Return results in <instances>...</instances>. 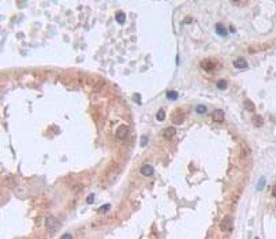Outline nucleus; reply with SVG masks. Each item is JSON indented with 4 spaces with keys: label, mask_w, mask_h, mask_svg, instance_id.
Masks as SVG:
<instances>
[{
    "label": "nucleus",
    "mask_w": 276,
    "mask_h": 239,
    "mask_svg": "<svg viewBox=\"0 0 276 239\" xmlns=\"http://www.w3.org/2000/svg\"><path fill=\"white\" fill-rule=\"evenodd\" d=\"M178 97V93L175 92V90H168L167 92V98H170V100H176Z\"/></svg>",
    "instance_id": "ddd939ff"
},
{
    "label": "nucleus",
    "mask_w": 276,
    "mask_h": 239,
    "mask_svg": "<svg viewBox=\"0 0 276 239\" xmlns=\"http://www.w3.org/2000/svg\"><path fill=\"white\" fill-rule=\"evenodd\" d=\"M172 122L175 123V125H181L182 122H183V115H179V116H176V115H174V119H172Z\"/></svg>",
    "instance_id": "2eb2a0df"
},
{
    "label": "nucleus",
    "mask_w": 276,
    "mask_h": 239,
    "mask_svg": "<svg viewBox=\"0 0 276 239\" xmlns=\"http://www.w3.org/2000/svg\"><path fill=\"white\" fill-rule=\"evenodd\" d=\"M212 118L215 122H223L224 119V112L223 109H215L212 112Z\"/></svg>",
    "instance_id": "20e7f679"
},
{
    "label": "nucleus",
    "mask_w": 276,
    "mask_h": 239,
    "mask_svg": "<svg viewBox=\"0 0 276 239\" xmlns=\"http://www.w3.org/2000/svg\"><path fill=\"white\" fill-rule=\"evenodd\" d=\"M243 105H245V108H246L248 111H253V109L256 108V105L253 104V101H250V100H245V104H243Z\"/></svg>",
    "instance_id": "f8f14e48"
},
{
    "label": "nucleus",
    "mask_w": 276,
    "mask_h": 239,
    "mask_svg": "<svg viewBox=\"0 0 276 239\" xmlns=\"http://www.w3.org/2000/svg\"><path fill=\"white\" fill-rule=\"evenodd\" d=\"M220 228H222V231L230 232L232 230V220H231V217H224L223 220L220 221Z\"/></svg>",
    "instance_id": "f257e3e1"
},
{
    "label": "nucleus",
    "mask_w": 276,
    "mask_h": 239,
    "mask_svg": "<svg viewBox=\"0 0 276 239\" xmlns=\"http://www.w3.org/2000/svg\"><path fill=\"white\" fill-rule=\"evenodd\" d=\"M272 196H273V197H275V198H276V186H275V187H273V190H272Z\"/></svg>",
    "instance_id": "b1692460"
},
{
    "label": "nucleus",
    "mask_w": 276,
    "mask_h": 239,
    "mask_svg": "<svg viewBox=\"0 0 276 239\" xmlns=\"http://www.w3.org/2000/svg\"><path fill=\"white\" fill-rule=\"evenodd\" d=\"M217 88L222 89V90L226 89L227 88V81H224V79H219V81H217Z\"/></svg>",
    "instance_id": "dca6fc26"
},
{
    "label": "nucleus",
    "mask_w": 276,
    "mask_h": 239,
    "mask_svg": "<svg viewBox=\"0 0 276 239\" xmlns=\"http://www.w3.org/2000/svg\"><path fill=\"white\" fill-rule=\"evenodd\" d=\"M141 174L144 175V176H152V175L155 174V169H153L152 165L145 164L141 167Z\"/></svg>",
    "instance_id": "7ed1b4c3"
},
{
    "label": "nucleus",
    "mask_w": 276,
    "mask_h": 239,
    "mask_svg": "<svg viewBox=\"0 0 276 239\" xmlns=\"http://www.w3.org/2000/svg\"><path fill=\"white\" fill-rule=\"evenodd\" d=\"M253 119H254V120H253V122H254V125L257 126V127H261L262 123H264V120H262L261 116H259V115H257V116H254Z\"/></svg>",
    "instance_id": "4468645a"
},
{
    "label": "nucleus",
    "mask_w": 276,
    "mask_h": 239,
    "mask_svg": "<svg viewBox=\"0 0 276 239\" xmlns=\"http://www.w3.org/2000/svg\"><path fill=\"white\" fill-rule=\"evenodd\" d=\"M156 118H157V120H159V122H163L164 119H166V111H164V109H159V111H157Z\"/></svg>",
    "instance_id": "9b49d317"
},
{
    "label": "nucleus",
    "mask_w": 276,
    "mask_h": 239,
    "mask_svg": "<svg viewBox=\"0 0 276 239\" xmlns=\"http://www.w3.org/2000/svg\"><path fill=\"white\" fill-rule=\"evenodd\" d=\"M262 183H264V179H261V180H260V185H259V189H260V190H261V189H262V186H264Z\"/></svg>",
    "instance_id": "5701e85b"
},
{
    "label": "nucleus",
    "mask_w": 276,
    "mask_h": 239,
    "mask_svg": "<svg viewBox=\"0 0 276 239\" xmlns=\"http://www.w3.org/2000/svg\"><path fill=\"white\" fill-rule=\"evenodd\" d=\"M127 133H129V127H127V126H121V127L116 130V137L119 139H123L124 137L127 135Z\"/></svg>",
    "instance_id": "39448f33"
},
{
    "label": "nucleus",
    "mask_w": 276,
    "mask_h": 239,
    "mask_svg": "<svg viewBox=\"0 0 276 239\" xmlns=\"http://www.w3.org/2000/svg\"><path fill=\"white\" fill-rule=\"evenodd\" d=\"M175 134H176V130H175V127H167L166 130H164V138L166 139H171L175 137Z\"/></svg>",
    "instance_id": "423d86ee"
},
{
    "label": "nucleus",
    "mask_w": 276,
    "mask_h": 239,
    "mask_svg": "<svg viewBox=\"0 0 276 239\" xmlns=\"http://www.w3.org/2000/svg\"><path fill=\"white\" fill-rule=\"evenodd\" d=\"M256 239H259V238H256Z\"/></svg>",
    "instance_id": "393cba45"
},
{
    "label": "nucleus",
    "mask_w": 276,
    "mask_h": 239,
    "mask_svg": "<svg viewBox=\"0 0 276 239\" xmlns=\"http://www.w3.org/2000/svg\"><path fill=\"white\" fill-rule=\"evenodd\" d=\"M201 67L204 70H206V71H211V70H213L216 67V64H215V62H212V60H204L201 63Z\"/></svg>",
    "instance_id": "0eeeda50"
},
{
    "label": "nucleus",
    "mask_w": 276,
    "mask_h": 239,
    "mask_svg": "<svg viewBox=\"0 0 276 239\" xmlns=\"http://www.w3.org/2000/svg\"><path fill=\"white\" fill-rule=\"evenodd\" d=\"M216 32H217L219 36H227V30L222 23H217V25H216Z\"/></svg>",
    "instance_id": "9d476101"
},
{
    "label": "nucleus",
    "mask_w": 276,
    "mask_h": 239,
    "mask_svg": "<svg viewBox=\"0 0 276 239\" xmlns=\"http://www.w3.org/2000/svg\"><path fill=\"white\" fill-rule=\"evenodd\" d=\"M60 239H73V236H71L70 234H64V235H62Z\"/></svg>",
    "instance_id": "aec40b11"
},
{
    "label": "nucleus",
    "mask_w": 276,
    "mask_h": 239,
    "mask_svg": "<svg viewBox=\"0 0 276 239\" xmlns=\"http://www.w3.org/2000/svg\"><path fill=\"white\" fill-rule=\"evenodd\" d=\"M115 19L118 21V23H124V21H126V14H124L123 11H118L116 15H115Z\"/></svg>",
    "instance_id": "1a4fd4ad"
},
{
    "label": "nucleus",
    "mask_w": 276,
    "mask_h": 239,
    "mask_svg": "<svg viewBox=\"0 0 276 239\" xmlns=\"http://www.w3.org/2000/svg\"><path fill=\"white\" fill-rule=\"evenodd\" d=\"M134 101H137L138 104H141V98H139V94H134Z\"/></svg>",
    "instance_id": "412c9836"
},
{
    "label": "nucleus",
    "mask_w": 276,
    "mask_h": 239,
    "mask_svg": "<svg viewBox=\"0 0 276 239\" xmlns=\"http://www.w3.org/2000/svg\"><path fill=\"white\" fill-rule=\"evenodd\" d=\"M45 225H46V228H49L51 231L56 230V227H57V220H56V217H53V216H49V217H46Z\"/></svg>",
    "instance_id": "f03ea898"
},
{
    "label": "nucleus",
    "mask_w": 276,
    "mask_h": 239,
    "mask_svg": "<svg viewBox=\"0 0 276 239\" xmlns=\"http://www.w3.org/2000/svg\"><path fill=\"white\" fill-rule=\"evenodd\" d=\"M195 111H197V114H205V112H206V107H205V105H197Z\"/></svg>",
    "instance_id": "f3484780"
},
{
    "label": "nucleus",
    "mask_w": 276,
    "mask_h": 239,
    "mask_svg": "<svg viewBox=\"0 0 276 239\" xmlns=\"http://www.w3.org/2000/svg\"><path fill=\"white\" fill-rule=\"evenodd\" d=\"M234 66L237 68H246L248 67V63H246V60H245L243 57H238L237 60L234 62Z\"/></svg>",
    "instance_id": "6e6552de"
},
{
    "label": "nucleus",
    "mask_w": 276,
    "mask_h": 239,
    "mask_svg": "<svg viewBox=\"0 0 276 239\" xmlns=\"http://www.w3.org/2000/svg\"><path fill=\"white\" fill-rule=\"evenodd\" d=\"M108 209H110V205H108V204H107V205H104V209H103V208H101V209H99V212H103V211H108Z\"/></svg>",
    "instance_id": "4be33fe9"
},
{
    "label": "nucleus",
    "mask_w": 276,
    "mask_h": 239,
    "mask_svg": "<svg viewBox=\"0 0 276 239\" xmlns=\"http://www.w3.org/2000/svg\"><path fill=\"white\" fill-rule=\"evenodd\" d=\"M232 4H235V6H245L246 1H232Z\"/></svg>",
    "instance_id": "6ab92c4d"
},
{
    "label": "nucleus",
    "mask_w": 276,
    "mask_h": 239,
    "mask_svg": "<svg viewBox=\"0 0 276 239\" xmlns=\"http://www.w3.org/2000/svg\"><path fill=\"white\" fill-rule=\"evenodd\" d=\"M86 202H88V204H93V202H94V196H93V194H90V196L86 198Z\"/></svg>",
    "instance_id": "a211bd4d"
}]
</instances>
